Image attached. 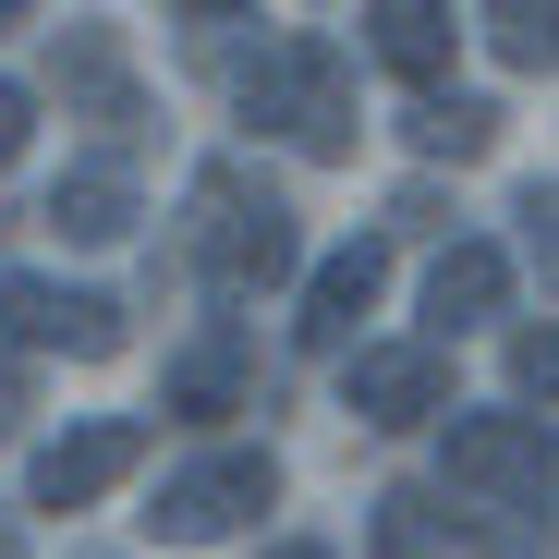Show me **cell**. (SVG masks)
<instances>
[{
    "instance_id": "10",
    "label": "cell",
    "mask_w": 559,
    "mask_h": 559,
    "mask_svg": "<svg viewBox=\"0 0 559 559\" xmlns=\"http://www.w3.org/2000/svg\"><path fill=\"white\" fill-rule=\"evenodd\" d=\"M49 73H61V110H73V122H98L110 146H122V134H146V85H134V61H122V37H110V25H61Z\"/></svg>"
},
{
    "instance_id": "2",
    "label": "cell",
    "mask_w": 559,
    "mask_h": 559,
    "mask_svg": "<svg viewBox=\"0 0 559 559\" xmlns=\"http://www.w3.org/2000/svg\"><path fill=\"white\" fill-rule=\"evenodd\" d=\"M231 110L255 122V134H280V146H305V158H353V61L329 49V37H280V49H255L243 61V85H231Z\"/></svg>"
},
{
    "instance_id": "22",
    "label": "cell",
    "mask_w": 559,
    "mask_h": 559,
    "mask_svg": "<svg viewBox=\"0 0 559 559\" xmlns=\"http://www.w3.org/2000/svg\"><path fill=\"white\" fill-rule=\"evenodd\" d=\"M170 13H195V25H219V13H231V0H170Z\"/></svg>"
},
{
    "instance_id": "4",
    "label": "cell",
    "mask_w": 559,
    "mask_h": 559,
    "mask_svg": "<svg viewBox=\"0 0 559 559\" xmlns=\"http://www.w3.org/2000/svg\"><path fill=\"white\" fill-rule=\"evenodd\" d=\"M255 511H280V450H267V438H231V450H195L182 475H158L146 535H158V547H219V535H243Z\"/></svg>"
},
{
    "instance_id": "8",
    "label": "cell",
    "mask_w": 559,
    "mask_h": 559,
    "mask_svg": "<svg viewBox=\"0 0 559 559\" xmlns=\"http://www.w3.org/2000/svg\"><path fill=\"white\" fill-rule=\"evenodd\" d=\"M158 414H170V426H219V414H255V341H243L231 317H207L195 341H182V353L158 365Z\"/></svg>"
},
{
    "instance_id": "23",
    "label": "cell",
    "mask_w": 559,
    "mask_h": 559,
    "mask_svg": "<svg viewBox=\"0 0 559 559\" xmlns=\"http://www.w3.org/2000/svg\"><path fill=\"white\" fill-rule=\"evenodd\" d=\"M25 13H37V0H0V37H13V25H25Z\"/></svg>"
},
{
    "instance_id": "7",
    "label": "cell",
    "mask_w": 559,
    "mask_h": 559,
    "mask_svg": "<svg viewBox=\"0 0 559 559\" xmlns=\"http://www.w3.org/2000/svg\"><path fill=\"white\" fill-rule=\"evenodd\" d=\"M134 462H146V414H85V426L37 438V462H25V511H98Z\"/></svg>"
},
{
    "instance_id": "3",
    "label": "cell",
    "mask_w": 559,
    "mask_h": 559,
    "mask_svg": "<svg viewBox=\"0 0 559 559\" xmlns=\"http://www.w3.org/2000/svg\"><path fill=\"white\" fill-rule=\"evenodd\" d=\"M438 475L475 511H559V426L547 414H450L438 426Z\"/></svg>"
},
{
    "instance_id": "12",
    "label": "cell",
    "mask_w": 559,
    "mask_h": 559,
    "mask_svg": "<svg viewBox=\"0 0 559 559\" xmlns=\"http://www.w3.org/2000/svg\"><path fill=\"white\" fill-rule=\"evenodd\" d=\"M37 219H49L61 243H122L146 207H134V170H122V158H73V170L49 182V207H37Z\"/></svg>"
},
{
    "instance_id": "6",
    "label": "cell",
    "mask_w": 559,
    "mask_h": 559,
    "mask_svg": "<svg viewBox=\"0 0 559 559\" xmlns=\"http://www.w3.org/2000/svg\"><path fill=\"white\" fill-rule=\"evenodd\" d=\"M341 414L353 426H450V341H353L341 353Z\"/></svg>"
},
{
    "instance_id": "5",
    "label": "cell",
    "mask_w": 559,
    "mask_h": 559,
    "mask_svg": "<svg viewBox=\"0 0 559 559\" xmlns=\"http://www.w3.org/2000/svg\"><path fill=\"white\" fill-rule=\"evenodd\" d=\"M0 341H25V353H61V365H110L134 329H122V305L98 293V280H49V267H13V280H0Z\"/></svg>"
},
{
    "instance_id": "1",
    "label": "cell",
    "mask_w": 559,
    "mask_h": 559,
    "mask_svg": "<svg viewBox=\"0 0 559 559\" xmlns=\"http://www.w3.org/2000/svg\"><path fill=\"white\" fill-rule=\"evenodd\" d=\"M182 243H195V280L219 305H255V293H280V280L305 267V219H293V195L255 170V158H207L195 170V219H182Z\"/></svg>"
},
{
    "instance_id": "16",
    "label": "cell",
    "mask_w": 559,
    "mask_h": 559,
    "mask_svg": "<svg viewBox=\"0 0 559 559\" xmlns=\"http://www.w3.org/2000/svg\"><path fill=\"white\" fill-rule=\"evenodd\" d=\"M438 547H450L438 499H426V487H390V499H378V559H438Z\"/></svg>"
},
{
    "instance_id": "20",
    "label": "cell",
    "mask_w": 559,
    "mask_h": 559,
    "mask_svg": "<svg viewBox=\"0 0 559 559\" xmlns=\"http://www.w3.org/2000/svg\"><path fill=\"white\" fill-rule=\"evenodd\" d=\"M25 134H37V98H25V85H0V170L25 158Z\"/></svg>"
},
{
    "instance_id": "19",
    "label": "cell",
    "mask_w": 559,
    "mask_h": 559,
    "mask_svg": "<svg viewBox=\"0 0 559 559\" xmlns=\"http://www.w3.org/2000/svg\"><path fill=\"white\" fill-rule=\"evenodd\" d=\"M37 414V378H25V341H0V438Z\"/></svg>"
},
{
    "instance_id": "21",
    "label": "cell",
    "mask_w": 559,
    "mask_h": 559,
    "mask_svg": "<svg viewBox=\"0 0 559 559\" xmlns=\"http://www.w3.org/2000/svg\"><path fill=\"white\" fill-rule=\"evenodd\" d=\"M255 559H341V547H317V535H280V547H255Z\"/></svg>"
},
{
    "instance_id": "15",
    "label": "cell",
    "mask_w": 559,
    "mask_h": 559,
    "mask_svg": "<svg viewBox=\"0 0 559 559\" xmlns=\"http://www.w3.org/2000/svg\"><path fill=\"white\" fill-rule=\"evenodd\" d=\"M487 146H499V110L487 98H426L414 110V158H450L462 170V158H487Z\"/></svg>"
},
{
    "instance_id": "24",
    "label": "cell",
    "mask_w": 559,
    "mask_h": 559,
    "mask_svg": "<svg viewBox=\"0 0 559 559\" xmlns=\"http://www.w3.org/2000/svg\"><path fill=\"white\" fill-rule=\"evenodd\" d=\"M0 559H25V535H13V511H0Z\"/></svg>"
},
{
    "instance_id": "17",
    "label": "cell",
    "mask_w": 559,
    "mask_h": 559,
    "mask_svg": "<svg viewBox=\"0 0 559 559\" xmlns=\"http://www.w3.org/2000/svg\"><path fill=\"white\" fill-rule=\"evenodd\" d=\"M511 402H559V317L511 329Z\"/></svg>"
},
{
    "instance_id": "11",
    "label": "cell",
    "mask_w": 559,
    "mask_h": 559,
    "mask_svg": "<svg viewBox=\"0 0 559 559\" xmlns=\"http://www.w3.org/2000/svg\"><path fill=\"white\" fill-rule=\"evenodd\" d=\"M487 317H511V243L462 231L426 267V341H462V329H487Z\"/></svg>"
},
{
    "instance_id": "18",
    "label": "cell",
    "mask_w": 559,
    "mask_h": 559,
    "mask_svg": "<svg viewBox=\"0 0 559 559\" xmlns=\"http://www.w3.org/2000/svg\"><path fill=\"white\" fill-rule=\"evenodd\" d=\"M511 219H523V255L547 267V293H559V182H523V195H511Z\"/></svg>"
},
{
    "instance_id": "13",
    "label": "cell",
    "mask_w": 559,
    "mask_h": 559,
    "mask_svg": "<svg viewBox=\"0 0 559 559\" xmlns=\"http://www.w3.org/2000/svg\"><path fill=\"white\" fill-rule=\"evenodd\" d=\"M365 49H378L402 85H438L450 49H462V25L438 13V0H378V13H365Z\"/></svg>"
},
{
    "instance_id": "14",
    "label": "cell",
    "mask_w": 559,
    "mask_h": 559,
    "mask_svg": "<svg viewBox=\"0 0 559 559\" xmlns=\"http://www.w3.org/2000/svg\"><path fill=\"white\" fill-rule=\"evenodd\" d=\"M487 49L511 73H559V0H487Z\"/></svg>"
},
{
    "instance_id": "9",
    "label": "cell",
    "mask_w": 559,
    "mask_h": 559,
    "mask_svg": "<svg viewBox=\"0 0 559 559\" xmlns=\"http://www.w3.org/2000/svg\"><path fill=\"white\" fill-rule=\"evenodd\" d=\"M378 293H390V231H353V243H329L317 267H305V353H353V329L378 317Z\"/></svg>"
}]
</instances>
